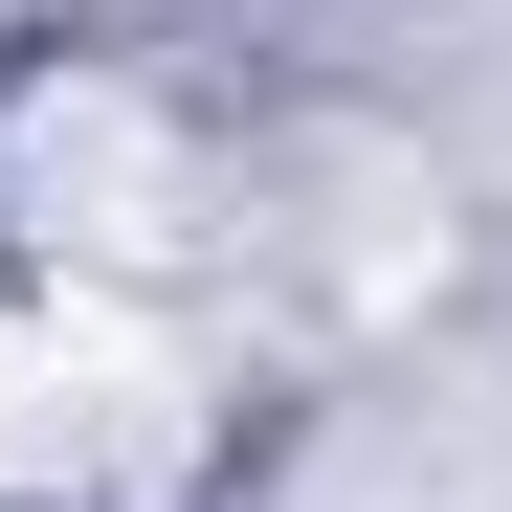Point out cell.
Listing matches in <instances>:
<instances>
[{"label":"cell","instance_id":"cell-1","mask_svg":"<svg viewBox=\"0 0 512 512\" xmlns=\"http://www.w3.org/2000/svg\"><path fill=\"white\" fill-rule=\"evenodd\" d=\"M45 490V312H0V512Z\"/></svg>","mask_w":512,"mask_h":512}]
</instances>
